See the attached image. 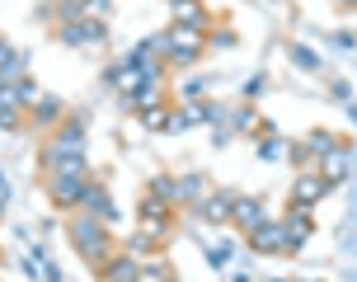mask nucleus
<instances>
[{
    "label": "nucleus",
    "mask_w": 357,
    "mask_h": 282,
    "mask_svg": "<svg viewBox=\"0 0 357 282\" xmlns=\"http://www.w3.org/2000/svg\"><path fill=\"white\" fill-rule=\"evenodd\" d=\"M24 273H29V278H47V268H43V249H29V254H24Z\"/></svg>",
    "instance_id": "25"
},
{
    "label": "nucleus",
    "mask_w": 357,
    "mask_h": 282,
    "mask_svg": "<svg viewBox=\"0 0 357 282\" xmlns=\"http://www.w3.org/2000/svg\"><path fill=\"white\" fill-rule=\"evenodd\" d=\"M61 38L71 43V47H94V43H104L108 29L99 24V19H71L66 29H61Z\"/></svg>",
    "instance_id": "6"
},
{
    "label": "nucleus",
    "mask_w": 357,
    "mask_h": 282,
    "mask_svg": "<svg viewBox=\"0 0 357 282\" xmlns=\"http://www.w3.org/2000/svg\"><path fill=\"white\" fill-rule=\"evenodd\" d=\"M231 202L235 198H207V202H202V221H212V226H221V221H231Z\"/></svg>",
    "instance_id": "19"
},
{
    "label": "nucleus",
    "mask_w": 357,
    "mask_h": 282,
    "mask_svg": "<svg viewBox=\"0 0 357 282\" xmlns=\"http://www.w3.org/2000/svg\"><path fill=\"white\" fill-rule=\"evenodd\" d=\"M19 108H24V104L15 99V85H5V89H0V127H5V132H15V127H19Z\"/></svg>",
    "instance_id": "14"
},
{
    "label": "nucleus",
    "mask_w": 357,
    "mask_h": 282,
    "mask_svg": "<svg viewBox=\"0 0 357 282\" xmlns=\"http://www.w3.org/2000/svg\"><path fill=\"white\" fill-rule=\"evenodd\" d=\"M250 245L259 249V254H291V245H287V226H278V221H259V226L250 230Z\"/></svg>",
    "instance_id": "5"
},
{
    "label": "nucleus",
    "mask_w": 357,
    "mask_h": 282,
    "mask_svg": "<svg viewBox=\"0 0 357 282\" xmlns=\"http://www.w3.org/2000/svg\"><path fill=\"white\" fill-rule=\"evenodd\" d=\"M80 202H85V212H89V216H99L104 226H108V221H113V202H108V193H104V188H99V184H89V188H85V198H80Z\"/></svg>",
    "instance_id": "12"
},
{
    "label": "nucleus",
    "mask_w": 357,
    "mask_h": 282,
    "mask_svg": "<svg viewBox=\"0 0 357 282\" xmlns=\"http://www.w3.org/2000/svg\"><path fill=\"white\" fill-rule=\"evenodd\" d=\"M24 70H29V61L10 47V43H0V80L10 85V80H24Z\"/></svg>",
    "instance_id": "13"
},
{
    "label": "nucleus",
    "mask_w": 357,
    "mask_h": 282,
    "mask_svg": "<svg viewBox=\"0 0 357 282\" xmlns=\"http://www.w3.org/2000/svg\"><path fill=\"white\" fill-rule=\"evenodd\" d=\"M287 52H291V61H296V66H301V70H320V57L310 52V47H301V43H291Z\"/></svg>",
    "instance_id": "23"
},
{
    "label": "nucleus",
    "mask_w": 357,
    "mask_h": 282,
    "mask_svg": "<svg viewBox=\"0 0 357 282\" xmlns=\"http://www.w3.org/2000/svg\"><path fill=\"white\" fill-rule=\"evenodd\" d=\"M0 89H5V80H0Z\"/></svg>",
    "instance_id": "30"
},
{
    "label": "nucleus",
    "mask_w": 357,
    "mask_h": 282,
    "mask_svg": "<svg viewBox=\"0 0 357 282\" xmlns=\"http://www.w3.org/2000/svg\"><path fill=\"white\" fill-rule=\"evenodd\" d=\"M142 221H146L151 230H155V235H165V226H169V202L151 193V198L142 202Z\"/></svg>",
    "instance_id": "11"
},
{
    "label": "nucleus",
    "mask_w": 357,
    "mask_h": 282,
    "mask_svg": "<svg viewBox=\"0 0 357 282\" xmlns=\"http://www.w3.org/2000/svg\"><path fill=\"white\" fill-rule=\"evenodd\" d=\"M254 123H259V118H254L250 108H240V113H235V123H231V127H235V132H250Z\"/></svg>",
    "instance_id": "27"
},
{
    "label": "nucleus",
    "mask_w": 357,
    "mask_h": 282,
    "mask_svg": "<svg viewBox=\"0 0 357 282\" xmlns=\"http://www.w3.org/2000/svg\"><path fill=\"white\" fill-rule=\"evenodd\" d=\"M174 15H178V24H183V29H197V34L207 29V10H202L197 0H183V5H174Z\"/></svg>",
    "instance_id": "16"
},
{
    "label": "nucleus",
    "mask_w": 357,
    "mask_h": 282,
    "mask_svg": "<svg viewBox=\"0 0 357 282\" xmlns=\"http://www.w3.org/2000/svg\"><path fill=\"white\" fill-rule=\"evenodd\" d=\"M71 240L75 249L85 254V264H94L99 273H104V264L113 259V245H108V226L99 221V216H71Z\"/></svg>",
    "instance_id": "2"
},
{
    "label": "nucleus",
    "mask_w": 357,
    "mask_h": 282,
    "mask_svg": "<svg viewBox=\"0 0 357 282\" xmlns=\"http://www.w3.org/2000/svg\"><path fill=\"white\" fill-rule=\"evenodd\" d=\"M142 278V259L137 254H113L104 264V282H137Z\"/></svg>",
    "instance_id": "8"
},
{
    "label": "nucleus",
    "mask_w": 357,
    "mask_h": 282,
    "mask_svg": "<svg viewBox=\"0 0 357 282\" xmlns=\"http://www.w3.org/2000/svg\"><path fill=\"white\" fill-rule=\"evenodd\" d=\"M142 123L151 132H165V127L174 123V113H169V104H151V108H142Z\"/></svg>",
    "instance_id": "20"
},
{
    "label": "nucleus",
    "mask_w": 357,
    "mask_h": 282,
    "mask_svg": "<svg viewBox=\"0 0 357 282\" xmlns=\"http://www.w3.org/2000/svg\"><path fill=\"white\" fill-rule=\"evenodd\" d=\"M108 80H113V89H123V99H132L142 85H151V80H146L132 61H127V66H113V70H108Z\"/></svg>",
    "instance_id": "9"
},
{
    "label": "nucleus",
    "mask_w": 357,
    "mask_h": 282,
    "mask_svg": "<svg viewBox=\"0 0 357 282\" xmlns=\"http://www.w3.org/2000/svg\"><path fill=\"white\" fill-rule=\"evenodd\" d=\"M169 5H183V0H169Z\"/></svg>",
    "instance_id": "29"
},
{
    "label": "nucleus",
    "mask_w": 357,
    "mask_h": 282,
    "mask_svg": "<svg viewBox=\"0 0 357 282\" xmlns=\"http://www.w3.org/2000/svg\"><path fill=\"white\" fill-rule=\"evenodd\" d=\"M89 188V175H85V156H71L47 170V193H52L56 207H75Z\"/></svg>",
    "instance_id": "1"
},
{
    "label": "nucleus",
    "mask_w": 357,
    "mask_h": 282,
    "mask_svg": "<svg viewBox=\"0 0 357 282\" xmlns=\"http://www.w3.org/2000/svg\"><path fill=\"white\" fill-rule=\"evenodd\" d=\"M80 10H85V19H99V15H108V0H85Z\"/></svg>",
    "instance_id": "28"
},
{
    "label": "nucleus",
    "mask_w": 357,
    "mask_h": 282,
    "mask_svg": "<svg viewBox=\"0 0 357 282\" xmlns=\"http://www.w3.org/2000/svg\"><path fill=\"white\" fill-rule=\"evenodd\" d=\"M334 146H339V137H329V132H310V141H305L310 156H329Z\"/></svg>",
    "instance_id": "22"
},
{
    "label": "nucleus",
    "mask_w": 357,
    "mask_h": 282,
    "mask_svg": "<svg viewBox=\"0 0 357 282\" xmlns=\"http://www.w3.org/2000/svg\"><path fill=\"white\" fill-rule=\"evenodd\" d=\"M15 99H19V104H38L43 94H38V85H33V80H15Z\"/></svg>",
    "instance_id": "26"
},
{
    "label": "nucleus",
    "mask_w": 357,
    "mask_h": 282,
    "mask_svg": "<svg viewBox=\"0 0 357 282\" xmlns=\"http://www.w3.org/2000/svg\"><path fill=\"white\" fill-rule=\"evenodd\" d=\"M305 212H310V207H296V216L287 221V245H291V249H301L305 240H310V216H305Z\"/></svg>",
    "instance_id": "15"
},
{
    "label": "nucleus",
    "mask_w": 357,
    "mask_h": 282,
    "mask_svg": "<svg viewBox=\"0 0 357 282\" xmlns=\"http://www.w3.org/2000/svg\"><path fill=\"white\" fill-rule=\"evenodd\" d=\"M33 118H38L43 127H52L56 118H61V99H52V94H43V99L33 104Z\"/></svg>",
    "instance_id": "21"
},
{
    "label": "nucleus",
    "mask_w": 357,
    "mask_h": 282,
    "mask_svg": "<svg viewBox=\"0 0 357 282\" xmlns=\"http://www.w3.org/2000/svg\"><path fill=\"white\" fill-rule=\"evenodd\" d=\"M202 47H207V38L197 34V29H183V24H174V29L165 34V47H160V52L169 57V66H193L197 57H202Z\"/></svg>",
    "instance_id": "3"
},
{
    "label": "nucleus",
    "mask_w": 357,
    "mask_h": 282,
    "mask_svg": "<svg viewBox=\"0 0 357 282\" xmlns=\"http://www.w3.org/2000/svg\"><path fill=\"white\" fill-rule=\"evenodd\" d=\"M85 151V127L80 123H66V127H56V137L47 141V151H43V165L52 170V165H61V160H71Z\"/></svg>",
    "instance_id": "4"
},
{
    "label": "nucleus",
    "mask_w": 357,
    "mask_h": 282,
    "mask_svg": "<svg viewBox=\"0 0 357 282\" xmlns=\"http://www.w3.org/2000/svg\"><path fill=\"white\" fill-rule=\"evenodd\" d=\"M320 175L329 179V184H343V179H348V156H343L339 146H334V151H329V156H324V165H320Z\"/></svg>",
    "instance_id": "18"
},
{
    "label": "nucleus",
    "mask_w": 357,
    "mask_h": 282,
    "mask_svg": "<svg viewBox=\"0 0 357 282\" xmlns=\"http://www.w3.org/2000/svg\"><path fill=\"white\" fill-rule=\"evenodd\" d=\"M324 193H329V179L315 175V170H305V175L291 184V198H296V207H315Z\"/></svg>",
    "instance_id": "7"
},
{
    "label": "nucleus",
    "mask_w": 357,
    "mask_h": 282,
    "mask_svg": "<svg viewBox=\"0 0 357 282\" xmlns=\"http://www.w3.org/2000/svg\"><path fill=\"white\" fill-rule=\"evenodd\" d=\"M151 193H155V198H165V202H178V184H174V179H155V184H151Z\"/></svg>",
    "instance_id": "24"
},
{
    "label": "nucleus",
    "mask_w": 357,
    "mask_h": 282,
    "mask_svg": "<svg viewBox=\"0 0 357 282\" xmlns=\"http://www.w3.org/2000/svg\"><path fill=\"white\" fill-rule=\"evenodd\" d=\"M207 179L202 175H188V179H178V202H207Z\"/></svg>",
    "instance_id": "17"
},
{
    "label": "nucleus",
    "mask_w": 357,
    "mask_h": 282,
    "mask_svg": "<svg viewBox=\"0 0 357 282\" xmlns=\"http://www.w3.org/2000/svg\"><path fill=\"white\" fill-rule=\"evenodd\" d=\"M231 221H240L245 230H254L259 221H268L264 202H259V198H235V202H231Z\"/></svg>",
    "instance_id": "10"
}]
</instances>
